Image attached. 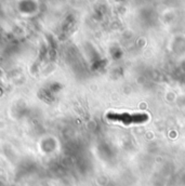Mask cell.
I'll return each instance as SVG.
<instances>
[{
    "label": "cell",
    "instance_id": "6da1fadb",
    "mask_svg": "<svg viewBox=\"0 0 185 186\" xmlns=\"http://www.w3.org/2000/svg\"><path fill=\"white\" fill-rule=\"evenodd\" d=\"M107 119L112 121H119L125 124H144L148 120V115L144 113H136V114H128V113H115L110 111L107 114Z\"/></svg>",
    "mask_w": 185,
    "mask_h": 186
}]
</instances>
